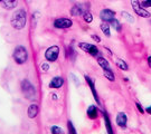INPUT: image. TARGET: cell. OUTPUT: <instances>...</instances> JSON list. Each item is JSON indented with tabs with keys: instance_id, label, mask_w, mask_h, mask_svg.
Returning a JSON list of instances; mask_svg holds the SVG:
<instances>
[{
	"instance_id": "obj_1",
	"label": "cell",
	"mask_w": 151,
	"mask_h": 134,
	"mask_svg": "<svg viewBox=\"0 0 151 134\" xmlns=\"http://www.w3.org/2000/svg\"><path fill=\"white\" fill-rule=\"evenodd\" d=\"M11 25L16 29H22L26 25V12L22 9L17 10L11 18Z\"/></svg>"
},
{
	"instance_id": "obj_2",
	"label": "cell",
	"mask_w": 151,
	"mask_h": 134,
	"mask_svg": "<svg viewBox=\"0 0 151 134\" xmlns=\"http://www.w3.org/2000/svg\"><path fill=\"white\" fill-rule=\"evenodd\" d=\"M22 93L25 94V96L27 97L28 100H34L36 97V90L32 86V84L28 80H24L22 83Z\"/></svg>"
},
{
	"instance_id": "obj_3",
	"label": "cell",
	"mask_w": 151,
	"mask_h": 134,
	"mask_svg": "<svg viewBox=\"0 0 151 134\" xmlns=\"http://www.w3.org/2000/svg\"><path fill=\"white\" fill-rule=\"evenodd\" d=\"M27 57L28 54L25 47L19 46V47H17L15 49V52H14V59H15V62H16L17 64H24L27 60Z\"/></svg>"
},
{
	"instance_id": "obj_4",
	"label": "cell",
	"mask_w": 151,
	"mask_h": 134,
	"mask_svg": "<svg viewBox=\"0 0 151 134\" xmlns=\"http://www.w3.org/2000/svg\"><path fill=\"white\" fill-rule=\"evenodd\" d=\"M131 7L138 16L143 17V18H149L151 16V14L149 11H147L142 6H141V2L139 0H131Z\"/></svg>"
},
{
	"instance_id": "obj_5",
	"label": "cell",
	"mask_w": 151,
	"mask_h": 134,
	"mask_svg": "<svg viewBox=\"0 0 151 134\" xmlns=\"http://www.w3.org/2000/svg\"><path fill=\"white\" fill-rule=\"evenodd\" d=\"M58 55H60V48L58 46H52L49 47L46 53H45V58L49 60V62H55L56 59L58 58Z\"/></svg>"
},
{
	"instance_id": "obj_6",
	"label": "cell",
	"mask_w": 151,
	"mask_h": 134,
	"mask_svg": "<svg viewBox=\"0 0 151 134\" xmlns=\"http://www.w3.org/2000/svg\"><path fill=\"white\" fill-rule=\"evenodd\" d=\"M78 46H80V48L82 50H84V52H86V53L91 54L92 56H97V54H99V49H97L96 46H94V45H92V44H88V43H80L78 44Z\"/></svg>"
},
{
	"instance_id": "obj_7",
	"label": "cell",
	"mask_w": 151,
	"mask_h": 134,
	"mask_svg": "<svg viewBox=\"0 0 151 134\" xmlns=\"http://www.w3.org/2000/svg\"><path fill=\"white\" fill-rule=\"evenodd\" d=\"M72 25H73L72 20L67 19V18H60V19H56L54 22V26L56 28H60V29L70 28V27H72Z\"/></svg>"
},
{
	"instance_id": "obj_8",
	"label": "cell",
	"mask_w": 151,
	"mask_h": 134,
	"mask_svg": "<svg viewBox=\"0 0 151 134\" xmlns=\"http://www.w3.org/2000/svg\"><path fill=\"white\" fill-rule=\"evenodd\" d=\"M100 17L104 22H109L115 18V12L111 9H103L100 14Z\"/></svg>"
},
{
	"instance_id": "obj_9",
	"label": "cell",
	"mask_w": 151,
	"mask_h": 134,
	"mask_svg": "<svg viewBox=\"0 0 151 134\" xmlns=\"http://www.w3.org/2000/svg\"><path fill=\"white\" fill-rule=\"evenodd\" d=\"M127 123H128V118L123 112H120L116 116V124L119 125L120 128L125 129L127 128Z\"/></svg>"
},
{
	"instance_id": "obj_10",
	"label": "cell",
	"mask_w": 151,
	"mask_h": 134,
	"mask_svg": "<svg viewBox=\"0 0 151 134\" xmlns=\"http://www.w3.org/2000/svg\"><path fill=\"white\" fill-rule=\"evenodd\" d=\"M86 11H84V7L80 4H77V5H74L72 7V9H70V15L72 16H80V15H84Z\"/></svg>"
},
{
	"instance_id": "obj_11",
	"label": "cell",
	"mask_w": 151,
	"mask_h": 134,
	"mask_svg": "<svg viewBox=\"0 0 151 134\" xmlns=\"http://www.w3.org/2000/svg\"><path fill=\"white\" fill-rule=\"evenodd\" d=\"M64 84V80L62 77H54L49 83V87L52 88H60Z\"/></svg>"
},
{
	"instance_id": "obj_12",
	"label": "cell",
	"mask_w": 151,
	"mask_h": 134,
	"mask_svg": "<svg viewBox=\"0 0 151 134\" xmlns=\"http://www.w3.org/2000/svg\"><path fill=\"white\" fill-rule=\"evenodd\" d=\"M38 111H39V108H38L37 105L36 104H32L29 106V108H28V116L30 118H35L37 116Z\"/></svg>"
},
{
	"instance_id": "obj_13",
	"label": "cell",
	"mask_w": 151,
	"mask_h": 134,
	"mask_svg": "<svg viewBox=\"0 0 151 134\" xmlns=\"http://www.w3.org/2000/svg\"><path fill=\"white\" fill-rule=\"evenodd\" d=\"M85 80H86V82L88 83V85H90V87H91L92 90V93H93V96H94V98H95V101H96L99 104H100V100H99V96H97V93L96 91H95V87H94V83H93V80L88 77V76H85Z\"/></svg>"
},
{
	"instance_id": "obj_14",
	"label": "cell",
	"mask_w": 151,
	"mask_h": 134,
	"mask_svg": "<svg viewBox=\"0 0 151 134\" xmlns=\"http://www.w3.org/2000/svg\"><path fill=\"white\" fill-rule=\"evenodd\" d=\"M103 116H104V123H105V128L108 131V134H113V130H112V125H111V121L109 118L108 114L105 112H103Z\"/></svg>"
},
{
	"instance_id": "obj_15",
	"label": "cell",
	"mask_w": 151,
	"mask_h": 134,
	"mask_svg": "<svg viewBox=\"0 0 151 134\" xmlns=\"http://www.w3.org/2000/svg\"><path fill=\"white\" fill-rule=\"evenodd\" d=\"M2 7L6 9H12L17 6V0H2Z\"/></svg>"
},
{
	"instance_id": "obj_16",
	"label": "cell",
	"mask_w": 151,
	"mask_h": 134,
	"mask_svg": "<svg viewBox=\"0 0 151 134\" xmlns=\"http://www.w3.org/2000/svg\"><path fill=\"white\" fill-rule=\"evenodd\" d=\"M87 116L91 120H95L97 118V108L95 106H90L87 108Z\"/></svg>"
},
{
	"instance_id": "obj_17",
	"label": "cell",
	"mask_w": 151,
	"mask_h": 134,
	"mask_svg": "<svg viewBox=\"0 0 151 134\" xmlns=\"http://www.w3.org/2000/svg\"><path fill=\"white\" fill-rule=\"evenodd\" d=\"M97 63H99V65H100V66H101L104 70H110V64H109V62L105 58H103V57L97 58Z\"/></svg>"
},
{
	"instance_id": "obj_18",
	"label": "cell",
	"mask_w": 151,
	"mask_h": 134,
	"mask_svg": "<svg viewBox=\"0 0 151 134\" xmlns=\"http://www.w3.org/2000/svg\"><path fill=\"white\" fill-rule=\"evenodd\" d=\"M101 29H102L103 34H104L105 36H108V37L111 36V32H110V25H109L108 22H103V24H101Z\"/></svg>"
},
{
	"instance_id": "obj_19",
	"label": "cell",
	"mask_w": 151,
	"mask_h": 134,
	"mask_svg": "<svg viewBox=\"0 0 151 134\" xmlns=\"http://www.w3.org/2000/svg\"><path fill=\"white\" fill-rule=\"evenodd\" d=\"M109 24H110L111 26L113 27L114 29L116 30V32H121V29H122V26H121V24H120V22L118 21L115 18H114V19H112L111 21H109Z\"/></svg>"
},
{
	"instance_id": "obj_20",
	"label": "cell",
	"mask_w": 151,
	"mask_h": 134,
	"mask_svg": "<svg viewBox=\"0 0 151 134\" xmlns=\"http://www.w3.org/2000/svg\"><path fill=\"white\" fill-rule=\"evenodd\" d=\"M116 66L119 67L120 70H129L128 64H127L124 60H122V59H120V58L116 59Z\"/></svg>"
},
{
	"instance_id": "obj_21",
	"label": "cell",
	"mask_w": 151,
	"mask_h": 134,
	"mask_svg": "<svg viewBox=\"0 0 151 134\" xmlns=\"http://www.w3.org/2000/svg\"><path fill=\"white\" fill-rule=\"evenodd\" d=\"M104 76H105L109 80H111V82H114V80H115V76H114L113 72H112L111 70H104Z\"/></svg>"
},
{
	"instance_id": "obj_22",
	"label": "cell",
	"mask_w": 151,
	"mask_h": 134,
	"mask_svg": "<svg viewBox=\"0 0 151 134\" xmlns=\"http://www.w3.org/2000/svg\"><path fill=\"white\" fill-rule=\"evenodd\" d=\"M122 17L124 18V20H127L128 22H134V18L130 15L129 12H127V11H122Z\"/></svg>"
},
{
	"instance_id": "obj_23",
	"label": "cell",
	"mask_w": 151,
	"mask_h": 134,
	"mask_svg": "<svg viewBox=\"0 0 151 134\" xmlns=\"http://www.w3.org/2000/svg\"><path fill=\"white\" fill-rule=\"evenodd\" d=\"M50 132H52V134H64L63 129H60V126H52Z\"/></svg>"
},
{
	"instance_id": "obj_24",
	"label": "cell",
	"mask_w": 151,
	"mask_h": 134,
	"mask_svg": "<svg viewBox=\"0 0 151 134\" xmlns=\"http://www.w3.org/2000/svg\"><path fill=\"white\" fill-rule=\"evenodd\" d=\"M83 18H84V20L86 22H92V20H93V16H92V14H90L88 11H86L84 15H83Z\"/></svg>"
},
{
	"instance_id": "obj_25",
	"label": "cell",
	"mask_w": 151,
	"mask_h": 134,
	"mask_svg": "<svg viewBox=\"0 0 151 134\" xmlns=\"http://www.w3.org/2000/svg\"><path fill=\"white\" fill-rule=\"evenodd\" d=\"M141 6H142L145 9L148 8V7H151V0H145V1H142Z\"/></svg>"
},
{
	"instance_id": "obj_26",
	"label": "cell",
	"mask_w": 151,
	"mask_h": 134,
	"mask_svg": "<svg viewBox=\"0 0 151 134\" xmlns=\"http://www.w3.org/2000/svg\"><path fill=\"white\" fill-rule=\"evenodd\" d=\"M68 130H70V134H76V131L73 126V124L70 123V121L68 122Z\"/></svg>"
},
{
	"instance_id": "obj_27",
	"label": "cell",
	"mask_w": 151,
	"mask_h": 134,
	"mask_svg": "<svg viewBox=\"0 0 151 134\" xmlns=\"http://www.w3.org/2000/svg\"><path fill=\"white\" fill-rule=\"evenodd\" d=\"M137 107H138V110H139V112H140L141 114H143V113H145V110H143V107L140 105V103H137Z\"/></svg>"
},
{
	"instance_id": "obj_28",
	"label": "cell",
	"mask_w": 151,
	"mask_h": 134,
	"mask_svg": "<svg viewBox=\"0 0 151 134\" xmlns=\"http://www.w3.org/2000/svg\"><path fill=\"white\" fill-rule=\"evenodd\" d=\"M92 38H93V39H95V42H97V43H100V42H101V38L99 37V36H96V35H92Z\"/></svg>"
},
{
	"instance_id": "obj_29",
	"label": "cell",
	"mask_w": 151,
	"mask_h": 134,
	"mask_svg": "<svg viewBox=\"0 0 151 134\" xmlns=\"http://www.w3.org/2000/svg\"><path fill=\"white\" fill-rule=\"evenodd\" d=\"M48 70V65H47V64L42 65V70Z\"/></svg>"
},
{
	"instance_id": "obj_30",
	"label": "cell",
	"mask_w": 151,
	"mask_h": 134,
	"mask_svg": "<svg viewBox=\"0 0 151 134\" xmlns=\"http://www.w3.org/2000/svg\"><path fill=\"white\" fill-rule=\"evenodd\" d=\"M148 65H149V67H151V56L148 57Z\"/></svg>"
},
{
	"instance_id": "obj_31",
	"label": "cell",
	"mask_w": 151,
	"mask_h": 134,
	"mask_svg": "<svg viewBox=\"0 0 151 134\" xmlns=\"http://www.w3.org/2000/svg\"><path fill=\"white\" fill-rule=\"evenodd\" d=\"M146 111H147V112H148V113H149V114H150V115H151V106H148V107H147V108H146Z\"/></svg>"
},
{
	"instance_id": "obj_32",
	"label": "cell",
	"mask_w": 151,
	"mask_h": 134,
	"mask_svg": "<svg viewBox=\"0 0 151 134\" xmlns=\"http://www.w3.org/2000/svg\"><path fill=\"white\" fill-rule=\"evenodd\" d=\"M28 1H32V0H28Z\"/></svg>"
},
{
	"instance_id": "obj_33",
	"label": "cell",
	"mask_w": 151,
	"mask_h": 134,
	"mask_svg": "<svg viewBox=\"0 0 151 134\" xmlns=\"http://www.w3.org/2000/svg\"><path fill=\"white\" fill-rule=\"evenodd\" d=\"M0 1H2V0H0Z\"/></svg>"
}]
</instances>
